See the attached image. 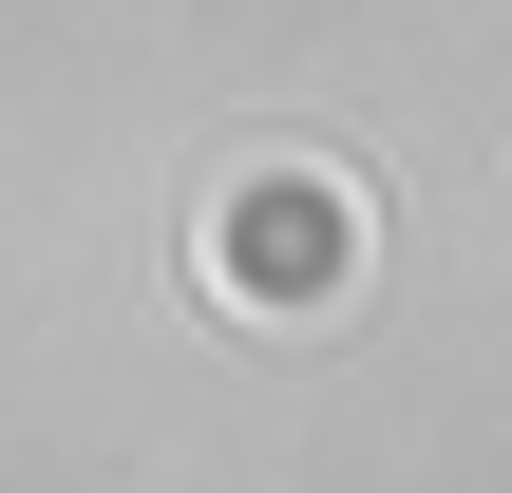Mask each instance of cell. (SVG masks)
Returning a JSON list of instances; mask_svg holds the SVG:
<instances>
[{
	"mask_svg": "<svg viewBox=\"0 0 512 493\" xmlns=\"http://www.w3.org/2000/svg\"><path fill=\"white\" fill-rule=\"evenodd\" d=\"M342 266H361V209H342V171L266 152V171H228V190H209V285H228V304H323Z\"/></svg>",
	"mask_w": 512,
	"mask_h": 493,
	"instance_id": "cell-1",
	"label": "cell"
}]
</instances>
